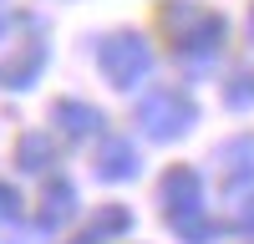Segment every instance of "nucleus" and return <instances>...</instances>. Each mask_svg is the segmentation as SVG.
<instances>
[{
	"instance_id": "9",
	"label": "nucleus",
	"mask_w": 254,
	"mask_h": 244,
	"mask_svg": "<svg viewBox=\"0 0 254 244\" xmlns=\"http://www.w3.org/2000/svg\"><path fill=\"white\" fill-rule=\"evenodd\" d=\"M51 163V137H41V132H31V137H20V168H46Z\"/></svg>"
},
{
	"instance_id": "7",
	"label": "nucleus",
	"mask_w": 254,
	"mask_h": 244,
	"mask_svg": "<svg viewBox=\"0 0 254 244\" xmlns=\"http://www.w3.org/2000/svg\"><path fill=\"white\" fill-rule=\"evenodd\" d=\"M51 117H56L71 137L97 132V122H102V112H97V107H87V102H71V97H66V102H56V107H51Z\"/></svg>"
},
{
	"instance_id": "8",
	"label": "nucleus",
	"mask_w": 254,
	"mask_h": 244,
	"mask_svg": "<svg viewBox=\"0 0 254 244\" xmlns=\"http://www.w3.org/2000/svg\"><path fill=\"white\" fill-rule=\"evenodd\" d=\"M71 214H76V193H71V183H51V188H46V209H41V224H46V229H61Z\"/></svg>"
},
{
	"instance_id": "13",
	"label": "nucleus",
	"mask_w": 254,
	"mask_h": 244,
	"mask_svg": "<svg viewBox=\"0 0 254 244\" xmlns=\"http://www.w3.org/2000/svg\"><path fill=\"white\" fill-rule=\"evenodd\" d=\"M244 224H249V229H254V209H249V214H244Z\"/></svg>"
},
{
	"instance_id": "4",
	"label": "nucleus",
	"mask_w": 254,
	"mask_h": 244,
	"mask_svg": "<svg viewBox=\"0 0 254 244\" xmlns=\"http://www.w3.org/2000/svg\"><path fill=\"white\" fill-rule=\"evenodd\" d=\"M97 173L107 178V183H122V178H132V173H137V148H132V137H107V142H102Z\"/></svg>"
},
{
	"instance_id": "1",
	"label": "nucleus",
	"mask_w": 254,
	"mask_h": 244,
	"mask_svg": "<svg viewBox=\"0 0 254 244\" xmlns=\"http://www.w3.org/2000/svg\"><path fill=\"white\" fill-rule=\"evenodd\" d=\"M163 26L173 31V46L183 56H214L224 46V15H214L208 5H193V0H173L163 10Z\"/></svg>"
},
{
	"instance_id": "5",
	"label": "nucleus",
	"mask_w": 254,
	"mask_h": 244,
	"mask_svg": "<svg viewBox=\"0 0 254 244\" xmlns=\"http://www.w3.org/2000/svg\"><path fill=\"white\" fill-rule=\"evenodd\" d=\"M163 198H168V214H173V219L193 214V209H198V178L188 173V168L168 173V183H163Z\"/></svg>"
},
{
	"instance_id": "6",
	"label": "nucleus",
	"mask_w": 254,
	"mask_h": 244,
	"mask_svg": "<svg viewBox=\"0 0 254 244\" xmlns=\"http://www.w3.org/2000/svg\"><path fill=\"white\" fill-rule=\"evenodd\" d=\"M41 61H46V46H41V41H31V46L20 51L15 61H5V66H0V87H31L36 71H41Z\"/></svg>"
},
{
	"instance_id": "2",
	"label": "nucleus",
	"mask_w": 254,
	"mask_h": 244,
	"mask_svg": "<svg viewBox=\"0 0 254 244\" xmlns=\"http://www.w3.org/2000/svg\"><path fill=\"white\" fill-rule=\"evenodd\" d=\"M97 66L102 76L112 81V87H132V81L147 76V66H153V46L137 36V31H112L97 41Z\"/></svg>"
},
{
	"instance_id": "12",
	"label": "nucleus",
	"mask_w": 254,
	"mask_h": 244,
	"mask_svg": "<svg viewBox=\"0 0 254 244\" xmlns=\"http://www.w3.org/2000/svg\"><path fill=\"white\" fill-rule=\"evenodd\" d=\"M20 214V198H15V188H5L0 183V219H15Z\"/></svg>"
},
{
	"instance_id": "10",
	"label": "nucleus",
	"mask_w": 254,
	"mask_h": 244,
	"mask_svg": "<svg viewBox=\"0 0 254 244\" xmlns=\"http://www.w3.org/2000/svg\"><path fill=\"white\" fill-rule=\"evenodd\" d=\"M117 229H127V209H107L97 224H92V239H102V234H117Z\"/></svg>"
},
{
	"instance_id": "3",
	"label": "nucleus",
	"mask_w": 254,
	"mask_h": 244,
	"mask_svg": "<svg viewBox=\"0 0 254 244\" xmlns=\"http://www.w3.org/2000/svg\"><path fill=\"white\" fill-rule=\"evenodd\" d=\"M193 102H188V92H173V87H163V92H153L137 107V122H142V132L147 137H178V132H188L193 127Z\"/></svg>"
},
{
	"instance_id": "14",
	"label": "nucleus",
	"mask_w": 254,
	"mask_h": 244,
	"mask_svg": "<svg viewBox=\"0 0 254 244\" xmlns=\"http://www.w3.org/2000/svg\"><path fill=\"white\" fill-rule=\"evenodd\" d=\"M0 36H5V15H0Z\"/></svg>"
},
{
	"instance_id": "11",
	"label": "nucleus",
	"mask_w": 254,
	"mask_h": 244,
	"mask_svg": "<svg viewBox=\"0 0 254 244\" xmlns=\"http://www.w3.org/2000/svg\"><path fill=\"white\" fill-rule=\"evenodd\" d=\"M249 97H254V76H234V87H229V102H234V107H244Z\"/></svg>"
}]
</instances>
